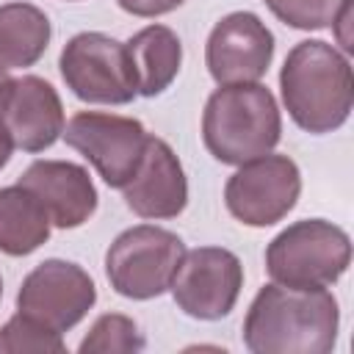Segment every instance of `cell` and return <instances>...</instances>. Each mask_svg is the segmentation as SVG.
<instances>
[{"label": "cell", "mask_w": 354, "mask_h": 354, "mask_svg": "<svg viewBox=\"0 0 354 354\" xmlns=\"http://www.w3.org/2000/svg\"><path fill=\"white\" fill-rule=\"evenodd\" d=\"M337 326V299L326 288L268 282L246 310L243 346L254 354H329Z\"/></svg>", "instance_id": "obj_1"}, {"label": "cell", "mask_w": 354, "mask_h": 354, "mask_svg": "<svg viewBox=\"0 0 354 354\" xmlns=\"http://www.w3.org/2000/svg\"><path fill=\"white\" fill-rule=\"evenodd\" d=\"M279 91L288 116L313 136L346 124L354 105V75L348 58L324 39L293 44L279 72Z\"/></svg>", "instance_id": "obj_2"}, {"label": "cell", "mask_w": 354, "mask_h": 354, "mask_svg": "<svg viewBox=\"0 0 354 354\" xmlns=\"http://www.w3.org/2000/svg\"><path fill=\"white\" fill-rule=\"evenodd\" d=\"M282 138V116L274 94L263 83L218 86L202 113V141L227 166H241L268 155Z\"/></svg>", "instance_id": "obj_3"}, {"label": "cell", "mask_w": 354, "mask_h": 354, "mask_svg": "<svg viewBox=\"0 0 354 354\" xmlns=\"http://www.w3.org/2000/svg\"><path fill=\"white\" fill-rule=\"evenodd\" d=\"M351 263V238L326 218L288 224L266 246V271L288 288H329Z\"/></svg>", "instance_id": "obj_4"}, {"label": "cell", "mask_w": 354, "mask_h": 354, "mask_svg": "<svg viewBox=\"0 0 354 354\" xmlns=\"http://www.w3.org/2000/svg\"><path fill=\"white\" fill-rule=\"evenodd\" d=\"M183 254L185 243L177 232L138 224L113 238L105 252V274L119 296L147 301L169 290Z\"/></svg>", "instance_id": "obj_5"}, {"label": "cell", "mask_w": 354, "mask_h": 354, "mask_svg": "<svg viewBox=\"0 0 354 354\" xmlns=\"http://www.w3.org/2000/svg\"><path fill=\"white\" fill-rule=\"evenodd\" d=\"M66 88L94 105H127L138 97L136 69L122 41L108 33L86 30L72 36L58 58Z\"/></svg>", "instance_id": "obj_6"}, {"label": "cell", "mask_w": 354, "mask_h": 354, "mask_svg": "<svg viewBox=\"0 0 354 354\" xmlns=\"http://www.w3.org/2000/svg\"><path fill=\"white\" fill-rule=\"evenodd\" d=\"M64 141L77 149L111 188H124L136 174L149 133L133 116L77 111L64 124Z\"/></svg>", "instance_id": "obj_7"}, {"label": "cell", "mask_w": 354, "mask_h": 354, "mask_svg": "<svg viewBox=\"0 0 354 354\" xmlns=\"http://www.w3.org/2000/svg\"><path fill=\"white\" fill-rule=\"evenodd\" d=\"M301 194V171L288 155H260L238 166L224 185L227 210L246 227L282 221Z\"/></svg>", "instance_id": "obj_8"}, {"label": "cell", "mask_w": 354, "mask_h": 354, "mask_svg": "<svg viewBox=\"0 0 354 354\" xmlns=\"http://www.w3.org/2000/svg\"><path fill=\"white\" fill-rule=\"evenodd\" d=\"M243 288V266L224 246H199L183 254L174 277V304L199 321H218L232 313Z\"/></svg>", "instance_id": "obj_9"}, {"label": "cell", "mask_w": 354, "mask_h": 354, "mask_svg": "<svg viewBox=\"0 0 354 354\" xmlns=\"http://www.w3.org/2000/svg\"><path fill=\"white\" fill-rule=\"evenodd\" d=\"M97 301L94 279L86 268L69 260L50 257L39 263L19 285L17 310L53 332H69L77 326Z\"/></svg>", "instance_id": "obj_10"}, {"label": "cell", "mask_w": 354, "mask_h": 354, "mask_svg": "<svg viewBox=\"0 0 354 354\" xmlns=\"http://www.w3.org/2000/svg\"><path fill=\"white\" fill-rule=\"evenodd\" d=\"M274 58V33L252 11L221 17L205 44V64L218 86L257 83Z\"/></svg>", "instance_id": "obj_11"}, {"label": "cell", "mask_w": 354, "mask_h": 354, "mask_svg": "<svg viewBox=\"0 0 354 354\" xmlns=\"http://www.w3.org/2000/svg\"><path fill=\"white\" fill-rule=\"evenodd\" d=\"M0 124L11 136L14 149H50L66 124L58 91L36 75L8 77L0 86Z\"/></svg>", "instance_id": "obj_12"}, {"label": "cell", "mask_w": 354, "mask_h": 354, "mask_svg": "<svg viewBox=\"0 0 354 354\" xmlns=\"http://www.w3.org/2000/svg\"><path fill=\"white\" fill-rule=\"evenodd\" d=\"M47 210L53 227L75 230L97 210V188L86 166L72 160H33L17 180Z\"/></svg>", "instance_id": "obj_13"}, {"label": "cell", "mask_w": 354, "mask_h": 354, "mask_svg": "<svg viewBox=\"0 0 354 354\" xmlns=\"http://www.w3.org/2000/svg\"><path fill=\"white\" fill-rule=\"evenodd\" d=\"M127 207L141 218H177L188 205V180L183 171L180 158L174 149L158 138L149 136L144 147V158L130 177V183L122 188Z\"/></svg>", "instance_id": "obj_14"}, {"label": "cell", "mask_w": 354, "mask_h": 354, "mask_svg": "<svg viewBox=\"0 0 354 354\" xmlns=\"http://www.w3.org/2000/svg\"><path fill=\"white\" fill-rule=\"evenodd\" d=\"M124 47L130 53L141 97H158L174 83L183 64V44L171 28L147 25L138 33H133L124 41Z\"/></svg>", "instance_id": "obj_15"}, {"label": "cell", "mask_w": 354, "mask_h": 354, "mask_svg": "<svg viewBox=\"0 0 354 354\" xmlns=\"http://www.w3.org/2000/svg\"><path fill=\"white\" fill-rule=\"evenodd\" d=\"M50 36L53 28L41 8L22 0L0 6V66H33L47 53Z\"/></svg>", "instance_id": "obj_16"}, {"label": "cell", "mask_w": 354, "mask_h": 354, "mask_svg": "<svg viewBox=\"0 0 354 354\" xmlns=\"http://www.w3.org/2000/svg\"><path fill=\"white\" fill-rule=\"evenodd\" d=\"M50 216L41 202L22 185L0 188V252L25 257L50 238Z\"/></svg>", "instance_id": "obj_17"}, {"label": "cell", "mask_w": 354, "mask_h": 354, "mask_svg": "<svg viewBox=\"0 0 354 354\" xmlns=\"http://www.w3.org/2000/svg\"><path fill=\"white\" fill-rule=\"evenodd\" d=\"M144 348V335L138 332V324L122 313H105L100 315L88 335L83 337V343L77 346L80 354H130V351H141Z\"/></svg>", "instance_id": "obj_18"}, {"label": "cell", "mask_w": 354, "mask_h": 354, "mask_svg": "<svg viewBox=\"0 0 354 354\" xmlns=\"http://www.w3.org/2000/svg\"><path fill=\"white\" fill-rule=\"evenodd\" d=\"M66 346L61 340V332H53L50 326L22 315H11L0 326V354H19V351H55L61 354Z\"/></svg>", "instance_id": "obj_19"}, {"label": "cell", "mask_w": 354, "mask_h": 354, "mask_svg": "<svg viewBox=\"0 0 354 354\" xmlns=\"http://www.w3.org/2000/svg\"><path fill=\"white\" fill-rule=\"evenodd\" d=\"M271 14L296 30L329 28L346 0H263Z\"/></svg>", "instance_id": "obj_20"}, {"label": "cell", "mask_w": 354, "mask_h": 354, "mask_svg": "<svg viewBox=\"0 0 354 354\" xmlns=\"http://www.w3.org/2000/svg\"><path fill=\"white\" fill-rule=\"evenodd\" d=\"M122 11L133 17H163L174 8H180L185 0H116Z\"/></svg>", "instance_id": "obj_21"}, {"label": "cell", "mask_w": 354, "mask_h": 354, "mask_svg": "<svg viewBox=\"0 0 354 354\" xmlns=\"http://www.w3.org/2000/svg\"><path fill=\"white\" fill-rule=\"evenodd\" d=\"M348 19H351V0H346L343 6H340V11L335 14V19H332V28H337V41L343 44V50L346 53H351L354 50V44H351V39H348Z\"/></svg>", "instance_id": "obj_22"}, {"label": "cell", "mask_w": 354, "mask_h": 354, "mask_svg": "<svg viewBox=\"0 0 354 354\" xmlns=\"http://www.w3.org/2000/svg\"><path fill=\"white\" fill-rule=\"evenodd\" d=\"M11 152H14V141H11V136L6 133V127L0 124V169L11 160Z\"/></svg>", "instance_id": "obj_23"}, {"label": "cell", "mask_w": 354, "mask_h": 354, "mask_svg": "<svg viewBox=\"0 0 354 354\" xmlns=\"http://www.w3.org/2000/svg\"><path fill=\"white\" fill-rule=\"evenodd\" d=\"M8 77H11V75H8V69H6V66H0V86H3Z\"/></svg>", "instance_id": "obj_24"}, {"label": "cell", "mask_w": 354, "mask_h": 354, "mask_svg": "<svg viewBox=\"0 0 354 354\" xmlns=\"http://www.w3.org/2000/svg\"><path fill=\"white\" fill-rule=\"evenodd\" d=\"M0 299H3V279H0Z\"/></svg>", "instance_id": "obj_25"}]
</instances>
